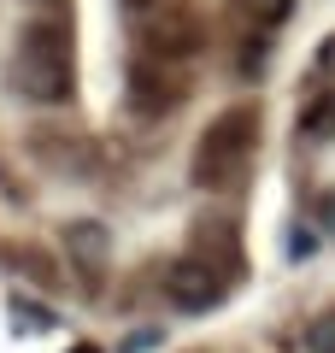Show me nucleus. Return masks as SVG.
Listing matches in <instances>:
<instances>
[{"mask_svg": "<svg viewBox=\"0 0 335 353\" xmlns=\"http://www.w3.org/2000/svg\"><path fill=\"white\" fill-rule=\"evenodd\" d=\"M153 341H159V330H153V324H148V330H136V336H130V341H124V353H148V347H153Z\"/></svg>", "mask_w": 335, "mask_h": 353, "instance_id": "13", "label": "nucleus"}, {"mask_svg": "<svg viewBox=\"0 0 335 353\" xmlns=\"http://www.w3.org/2000/svg\"><path fill=\"white\" fill-rule=\"evenodd\" d=\"M288 259H312V236H306V230L288 236Z\"/></svg>", "mask_w": 335, "mask_h": 353, "instance_id": "14", "label": "nucleus"}, {"mask_svg": "<svg viewBox=\"0 0 335 353\" xmlns=\"http://www.w3.org/2000/svg\"><path fill=\"white\" fill-rule=\"evenodd\" d=\"M124 88H130V112H141V118H165V112H176V106L188 101L194 77H188L183 59L136 53V59H130V71H124Z\"/></svg>", "mask_w": 335, "mask_h": 353, "instance_id": "3", "label": "nucleus"}, {"mask_svg": "<svg viewBox=\"0 0 335 353\" xmlns=\"http://www.w3.org/2000/svg\"><path fill=\"white\" fill-rule=\"evenodd\" d=\"M136 36H141V53H159V59H183L188 65L206 48V18H200V6H188V0H165V6H153L136 24Z\"/></svg>", "mask_w": 335, "mask_h": 353, "instance_id": "4", "label": "nucleus"}, {"mask_svg": "<svg viewBox=\"0 0 335 353\" xmlns=\"http://www.w3.org/2000/svg\"><path fill=\"white\" fill-rule=\"evenodd\" d=\"M65 248H71V259H77V271H83L88 283H100L106 277V259H112V241H106V230L100 224H71L65 230Z\"/></svg>", "mask_w": 335, "mask_h": 353, "instance_id": "7", "label": "nucleus"}, {"mask_svg": "<svg viewBox=\"0 0 335 353\" xmlns=\"http://www.w3.org/2000/svg\"><path fill=\"white\" fill-rule=\"evenodd\" d=\"M271 41H276V36H236V71L247 77V83H259V77H265Z\"/></svg>", "mask_w": 335, "mask_h": 353, "instance_id": "9", "label": "nucleus"}, {"mask_svg": "<svg viewBox=\"0 0 335 353\" xmlns=\"http://www.w3.org/2000/svg\"><path fill=\"white\" fill-rule=\"evenodd\" d=\"M71 353H100V347H94V341H83V347H71Z\"/></svg>", "mask_w": 335, "mask_h": 353, "instance_id": "16", "label": "nucleus"}, {"mask_svg": "<svg viewBox=\"0 0 335 353\" xmlns=\"http://www.w3.org/2000/svg\"><path fill=\"white\" fill-rule=\"evenodd\" d=\"M253 148H259V106H230V112H218L194 141V165H188L194 189H206V194L223 189L253 159Z\"/></svg>", "mask_w": 335, "mask_h": 353, "instance_id": "2", "label": "nucleus"}, {"mask_svg": "<svg viewBox=\"0 0 335 353\" xmlns=\"http://www.w3.org/2000/svg\"><path fill=\"white\" fill-rule=\"evenodd\" d=\"M124 6H130V12H136V18H148L153 6H165V0H124Z\"/></svg>", "mask_w": 335, "mask_h": 353, "instance_id": "15", "label": "nucleus"}, {"mask_svg": "<svg viewBox=\"0 0 335 353\" xmlns=\"http://www.w3.org/2000/svg\"><path fill=\"white\" fill-rule=\"evenodd\" d=\"M18 83H24V94L41 101V106L71 101V88H77L71 12H53V18H41V24L24 30V41H18Z\"/></svg>", "mask_w": 335, "mask_h": 353, "instance_id": "1", "label": "nucleus"}, {"mask_svg": "<svg viewBox=\"0 0 335 353\" xmlns=\"http://www.w3.org/2000/svg\"><path fill=\"white\" fill-rule=\"evenodd\" d=\"M312 353H335V312L312 324Z\"/></svg>", "mask_w": 335, "mask_h": 353, "instance_id": "11", "label": "nucleus"}, {"mask_svg": "<svg viewBox=\"0 0 335 353\" xmlns=\"http://www.w3.org/2000/svg\"><path fill=\"white\" fill-rule=\"evenodd\" d=\"M288 12H294V0H230V18L241 36H276Z\"/></svg>", "mask_w": 335, "mask_h": 353, "instance_id": "8", "label": "nucleus"}, {"mask_svg": "<svg viewBox=\"0 0 335 353\" xmlns=\"http://www.w3.org/2000/svg\"><path fill=\"white\" fill-rule=\"evenodd\" d=\"M194 253H200L206 265H218L230 283L247 271V265H241V236H236L230 218H200V224H194Z\"/></svg>", "mask_w": 335, "mask_h": 353, "instance_id": "6", "label": "nucleus"}, {"mask_svg": "<svg viewBox=\"0 0 335 353\" xmlns=\"http://www.w3.org/2000/svg\"><path fill=\"white\" fill-rule=\"evenodd\" d=\"M223 271L218 265H206L200 253H183V259L165 271V294H171V306H183V312H212V306L223 301Z\"/></svg>", "mask_w": 335, "mask_h": 353, "instance_id": "5", "label": "nucleus"}, {"mask_svg": "<svg viewBox=\"0 0 335 353\" xmlns=\"http://www.w3.org/2000/svg\"><path fill=\"white\" fill-rule=\"evenodd\" d=\"M300 130H306V136H323V141H329V136H335V101L312 106V112L300 118Z\"/></svg>", "mask_w": 335, "mask_h": 353, "instance_id": "10", "label": "nucleus"}, {"mask_svg": "<svg viewBox=\"0 0 335 353\" xmlns=\"http://www.w3.org/2000/svg\"><path fill=\"white\" fill-rule=\"evenodd\" d=\"M312 71H318V77H335V36L318 41V53H312Z\"/></svg>", "mask_w": 335, "mask_h": 353, "instance_id": "12", "label": "nucleus"}]
</instances>
